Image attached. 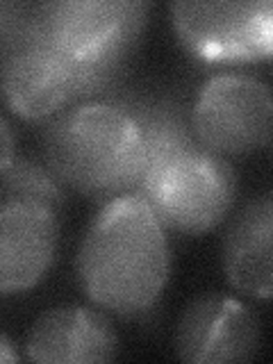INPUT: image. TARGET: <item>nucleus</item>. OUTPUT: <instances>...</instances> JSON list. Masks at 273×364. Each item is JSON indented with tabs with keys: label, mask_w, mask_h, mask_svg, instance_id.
Instances as JSON below:
<instances>
[{
	"label": "nucleus",
	"mask_w": 273,
	"mask_h": 364,
	"mask_svg": "<svg viewBox=\"0 0 273 364\" xmlns=\"http://www.w3.org/2000/svg\"><path fill=\"white\" fill-rule=\"evenodd\" d=\"M171 271L164 225L141 196L125 193L100 208L77 250V278L98 307L121 316L148 312Z\"/></svg>",
	"instance_id": "f257e3e1"
},
{
	"label": "nucleus",
	"mask_w": 273,
	"mask_h": 364,
	"mask_svg": "<svg viewBox=\"0 0 273 364\" xmlns=\"http://www.w3.org/2000/svg\"><path fill=\"white\" fill-rule=\"evenodd\" d=\"M43 151L60 182L98 200L136 193L141 132L121 100L60 112L43 134Z\"/></svg>",
	"instance_id": "f03ea898"
},
{
	"label": "nucleus",
	"mask_w": 273,
	"mask_h": 364,
	"mask_svg": "<svg viewBox=\"0 0 273 364\" xmlns=\"http://www.w3.org/2000/svg\"><path fill=\"white\" fill-rule=\"evenodd\" d=\"M141 0H60L46 3L28 23L23 39L41 43L94 75L105 87L148 21Z\"/></svg>",
	"instance_id": "7ed1b4c3"
},
{
	"label": "nucleus",
	"mask_w": 273,
	"mask_h": 364,
	"mask_svg": "<svg viewBox=\"0 0 273 364\" xmlns=\"http://www.w3.org/2000/svg\"><path fill=\"white\" fill-rule=\"evenodd\" d=\"M237 176L221 155L193 148L171 159L151 178L139 196L162 225L200 235L219 225L232 210Z\"/></svg>",
	"instance_id": "20e7f679"
},
{
	"label": "nucleus",
	"mask_w": 273,
	"mask_h": 364,
	"mask_svg": "<svg viewBox=\"0 0 273 364\" xmlns=\"http://www.w3.org/2000/svg\"><path fill=\"white\" fill-rule=\"evenodd\" d=\"M273 100L267 82L246 73H223L205 82L191 109V128L216 155H244L271 144Z\"/></svg>",
	"instance_id": "39448f33"
},
{
	"label": "nucleus",
	"mask_w": 273,
	"mask_h": 364,
	"mask_svg": "<svg viewBox=\"0 0 273 364\" xmlns=\"http://www.w3.org/2000/svg\"><path fill=\"white\" fill-rule=\"evenodd\" d=\"M171 18L180 41L205 62H257L271 57L273 9L269 0L178 3Z\"/></svg>",
	"instance_id": "423d86ee"
},
{
	"label": "nucleus",
	"mask_w": 273,
	"mask_h": 364,
	"mask_svg": "<svg viewBox=\"0 0 273 364\" xmlns=\"http://www.w3.org/2000/svg\"><path fill=\"white\" fill-rule=\"evenodd\" d=\"M98 89L102 85L94 75L30 39H23L0 66V96L28 121L57 117L73 98Z\"/></svg>",
	"instance_id": "0eeeda50"
},
{
	"label": "nucleus",
	"mask_w": 273,
	"mask_h": 364,
	"mask_svg": "<svg viewBox=\"0 0 273 364\" xmlns=\"http://www.w3.org/2000/svg\"><path fill=\"white\" fill-rule=\"evenodd\" d=\"M262 341L257 316L228 296H200L182 312L176 328L178 358L193 364L248 362Z\"/></svg>",
	"instance_id": "6e6552de"
},
{
	"label": "nucleus",
	"mask_w": 273,
	"mask_h": 364,
	"mask_svg": "<svg viewBox=\"0 0 273 364\" xmlns=\"http://www.w3.org/2000/svg\"><path fill=\"white\" fill-rule=\"evenodd\" d=\"M60 242V214L30 203H0V294L32 289L48 273Z\"/></svg>",
	"instance_id": "1a4fd4ad"
},
{
	"label": "nucleus",
	"mask_w": 273,
	"mask_h": 364,
	"mask_svg": "<svg viewBox=\"0 0 273 364\" xmlns=\"http://www.w3.org/2000/svg\"><path fill=\"white\" fill-rule=\"evenodd\" d=\"M28 358L43 364L112 362L119 355V337L100 312L82 305H60L34 321Z\"/></svg>",
	"instance_id": "9d476101"
},
{
	"label": "nucleus",
	"mask_w": 273,
	"mask_h": 364,
	"mask_svg": "<svg viewBox=\"0 0 273 364\" xmlns=\"http://www.w3.org/2000/svg\"><path fill=\"white\" fill-rule=\"evenodd\" d=\"M273 200L262 193L237 214L223 242V269L235 289L255 299H269L273 287L271 267Z\"/></svg>",
	"instance_id": "9b49d317"
},
{
	"label": "nucleus",
	"mask_w": 273,
	"mask_h": 364,
	"mask_svg": "<svg viewBox=\"0 0 273 364\" xmlns=\"http://www.w3.org/2000/svg\"><path fill=\"white\" fill-rule=\"evenodd\" d=\"M30 203L60 214L64 193L53 171L30 159H16L0 173V203Z\"/></svg>",
	"instance_id": "f8f14e48"
},
{
	"label": "nucleus",
	"mask_w": 273,
	"mask_h": 364,
	"mask_svg": "<svg viewBox=\"0 0 273 364\" xmlns=\"http://www.w3.org/2000/svg\"><path fill=\"white\" fill-rule=\"evenodd\" d=\"M14 162V134H11L9 123L0 114V173Z\"/></svg>",
	"instance_id": "ddd939ff"
},
{
	"label": "nucleus",
	"mask_w": 273,
	"mask_h": 364,
	"mask_svg": "<svg viewBox=\"0 0 273 364\" xmlns=\"http://www.w3.org/2000/svg\"><path fill=\"white\" fill-rule=\"evenodd\" d=\"M0 362H18V353L5 335H0Z\"/></svg>",
	"instance_id": "4468645a"
}]
</instances>
